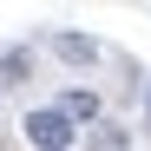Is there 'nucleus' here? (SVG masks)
Masks as SVG:
<instances>
[{
  "instance_id": "nucleus-3",
  "label": "nucleus",
  "mask_w": 151,
  "mask_h": 151,
  "mask_svg": "<svg viewBox=\"0 0 151 151\" xmlns=\"http://www.w3.org/2000/svg\"><path fill=\"white\" fill-rule=\"evenodd\" d=\"M46 46H53L66 66H92V59H99V40H92V33H53Z\"/></svg>"
},
{
  "instance_id": "nucleus-2",
  "label": "nucleus",
  "mask_w": 151,
  "mask_h": 151,
  "mask_svg": "<svg viewBox=\"0 0 151 151\" xmlns=\"http://www.w3.org/2000/svg\"><path fill=\"white\" fill-rule=\"evenodd\" d=\"M53 112H59V118L72 125V132H79V125H99V92H92V86H66Z\"/></svg>"
},
{
  "instance_id": "nucleus-6",
  "label": "nucleus",
  "mask_w": 151,
  "mask_h": 151,
  "mask_svg": "<svg viewBox=\"0 0 151 151\" xmlns=\"http://www.w3.org/2000/svg\"><path fill=\"white\" fill-rule=\"evenodd\" d=\"M145 105H151V86H145Z\"/></svg>"
},
{
  "instance_id": "nucleus-5",
  "label": "nucleus",
  "mask_w": 151,
  "mask_h": 151,
  "mask_svg": "<svg viewBox=\"0 0 151 151\" xmlns=\"http://www.w3.org/2000/svg\"><path fill=\"white\" fill-rule=\"evenodd\" d=\"M27 66H33V53H27V46H13V53H0V79L20 86V72H27Z\"/></svg>"
},
{
  "instance_id": "nucleus-1",
  "label": "nucleus",
  "mask_w": 151,
  "mask_h": 151,
  "mask_svg": "<svg viewBox=\"0 0 151 151\" xmlns=\"http://www.w3.org/2000/svg\"><path fill=\"white\" fill-rule=\"evenodd\" d=\"M20 132H27V145H33V151H66V145H72V125H66L53 105H33Z\"/></svg>"
},
{
  "instance_id": "nucleus-4",
  "label": "nucleus",
  "mask_w": 151,
  "mask_h": 151,
  "mask_svg": "<svg viewBox=\"0 0 151 151\" xmlns=\"http://www.w3.org/2000/svg\"><path fill=\"white\" fill-rule=\"evenodd\" d=\"M86 151H132V132H125V125H112V118H99L92 138H86Z\"/></svg>"
}]
</instances>
